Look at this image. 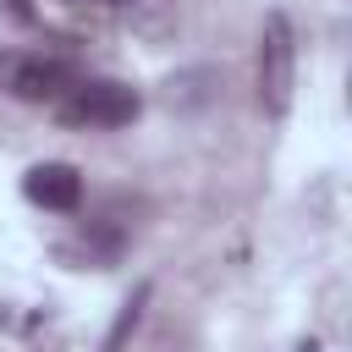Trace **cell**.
Here are the masks:
<instances>
[{
	"label": "cell",
	"mask_w": 352,
	"mask_h": 352,
	"mask_svg": "<svg viewBox=\"0 0 352 352\" xmlns=\"http://www.w3.org/2000/svg\"><path fill=\"white\" fill-rule=\"evenodd\" d=\"M55 116L66 126H132L143 116V94L116 77H77V88L55 99Z\"/></svg>",
	"instance_id": "6da1fadb"
},
{
	"label": "cell",
	"mask_w": 352,
	"mask_h": 352,
	"mask_svg": "<svg viewBox=\"0 0 352 352\" xmlns=\"http://www.w3.org/2000/svg\"><path fill=\"white\" fill-rule=\"evenodd\" d=\"M292 88H297V33L286 22V11H270L258 28V104L264 116H286L292 110Z\"/></svg>",
	"instance_id": "7a4b0ae2"
},
{
	"label": "cell",
	"mask_w": 352,
	"mask_h": 352,
	"mask_svg": "<svg viewBox=\"0 0 352 352\" xmlns=\"http://www.w3.org/2000/svg\"><path fill=\"white\" fill-rule=\"evenodd\" d=\"M77 66L66 55H11V72H6V88L22 99V104H55L77 88Z\"/></svg>",
	"instance_id": "3957f363"
},
{
	"label": "cell",
	"mask_w": 352,
	"mask_h": 352,
	"mask_svg": "<svg viewBox=\"0 0 352 352\" xmlns=\"http://www.w3.org/2000/svg\"><path fill=\"white\" fill-rule=\"evenodd\" d=\"M22 198L33 209H50V214H77L82 204V170L66 165V160H38L22 170Z\"/></svg>",
	"instance_id": "277c9868"
},
{
	"label": "cell",
	"mask_w": 352,
	"mask_h": 352,
	"mask_svg": "<svg viewBox=\"0 0 352 352\" xmlns=\"http://www.w3.org/2000/svg\"><path fill=\"white\" fill-rule=\"evenodd\" d=\"M143 302H148V286H138V292L121 302V314H116V324H110V336H104V352H121V346H126V336H132V324H138Z\"/></svg>",
	"instance_id": "5b68a950"
},
{
	"label": "cell",
	"mask_w": 352,
	"mask_h": 352,
	"mask_svg": "<svg viewBox=\"0 0 352 352\" xmlns=\"http://www.w3.org/2000/svg\"><path fill=\"white\" fill-rule=\"evenodd\" d=\"M66 6H121V0H66Z\"/></svg>",
	"instance_id": "8992f818"
},
{
	"label": "cell",
	"mask_w": 352,
	"mask_h": 352,
	"mask_svg": "<svg viewBox=\"0 0 352 352\" xmlns=\"http://www.w3.org/2000/svg\"><path fill=\"white\" fill-rule=\"evenodd\" d=\"M6 72H11V55H0V82H6Z\"/></svg>",
	"instance_id": "52a82bcc"
},
{
	"label": "cell",
	"mask_w": 352,
	"mask_h": 352,
	"mask_svg": "<svg viewBox=\"0 0 352 352\" xmlns=\"http://www.w3.org/2000/svg\"><path fill=\"white\" fill-rule=\"evenodd\" d=\"M297 352H319V341H302V346H297Z\"/></svg>",
	"instance_id": "ba28073f"
}]
</instances>
